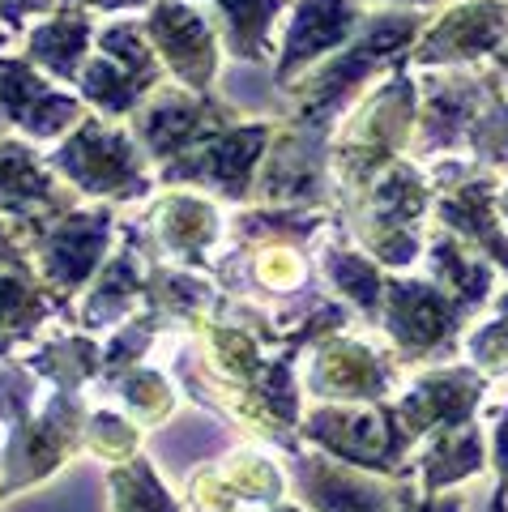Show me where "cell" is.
<instances>
[{
	"label": "cell",
	"mask_w": 508,
	"mask_h": 512,
	"mask_svg": "<svg viewBox=\"0 0 508 512\" xmlns=\"http://www.w3.org/2000/svg\"><path fill=\"white\" fill-rule=\"evenodd\" d=\"M415 30H419L415 18H372L363 26V35L346 47V56L329 60L308 86H299V116L321 120L333 107H342L376 64H385L398 47H406L415 39Z\"/></svg>",
	"instance_id": "1"
},
{
	"label": "cell",
	"mask_w": 508,
	"mask_h": 512,
	"mask_svg": "<svg viewBox=\"0 0 508 512\" xmlns=\"http://www.w3.org/2000/svg\"><path fill=\"white\" fill-rule=\"evenodd\" d=\"M52 163L69 175L82 192H111V197H137L146 192L141 158L129 137L99 120H86L77 133L56 150Z\"/></svg>",
	"instance_id": "2"
},
{
	"label": "cell",
	"mask_w": 508,
	"mask_h": 512,
	"mask_svg": "<svg viewBox=\"0 0 508 512\" xmlns=\"http://www.w3.org/2000/svg\"><path fill=\"white\" fill-rule=\"evenodd\" d=\"M308 436L321 448H329L333 457L351 461V466H368V470H389L410 440L398 423V414L389 406H380L376 414H368V410H316L308 419Z\"/></svg>",
	"instance_id": "3"
},
{
	"label": "cell",
	"mask_w": 508,
	"mask_h": 512,
	"mask_svg": "<svg viewBox=\"0 0 508 512\" xmlns=\"http://www.w3.org/2000/svg\"><path fill=\"white\" fill-rule=\"evenodd\" d=\"M265 137L269 124H248V128H222V133L205 137L201 150H193V158H180L171 163L163 175L167 180H197L210 184L218 192H227L231 201H240L252 188V171H257L261 154H265Z\"/></svg>",
	"instance_id": "4"
},
{
	"label": "cell",
	"mask_w": 508,
	"mask_h": 512,
	"mask_svg": "<svg viewBox=\"0 0 508 512\" xmlns=\"http://www.w3.org/2000/svg\"><path fill=\"white\" fill-rule=\"evenodd\" d=\"M410 82L398 77L389 82L376 99L363 107V116H355L351 124V141L342 146V167H346V180H368L376 167H385L393 154H398L406 128H410Z\"/></svg>",
	"instance_id": "5"
},
{
	"label": "cell",
	"mask_w": 508,
	"mask_h": 512,
	"mask_svg": "<svg viewBox=\"0 0 508 512\" xmlns=\"http://www.w3.org/2000/svg\"><path fill=\"white\" fill-rule=\"evenodd\" d=\"M470 303L440 295L423 282H393L389 286V338L406 355H432L453 338L457 320Z\"/></svg>",
	"instance_id": "6"
},
{
	"label": "cell",
	"mask_w": 508,
	"mask_h": 512,
	"mask_svg": "<svg viewBox=\"0 0 508 512\" xmlns=\"http://www.w3.org/2000/svg\"><path fill=\"white\" fill-rule=\"evenodd\" d=\"M222 128H231L227 111L218 103L188 99V94H163L137 120V133L146 141L150 158H176L184 146H197V141L222 133Z\"/></svg>",
	"instance_id": "7"
},
{
	"label": "cell",
	"mask_w": 508,
	"mask_h": 512,
	"mask_svg": "<svg viewBox=\"0 0 508 512\" xmlns=\"http://www.w3.org/2000/svg\"><path fill=\"white\" fill-rule=\"evenodd\" d=\"M146 35L163 47V56L171 60L180 82L193 90H205V82L214 77V35L205 26L201 13L184 9V5H158L146 22Z\"/></svg>",
	"instance_id": "8"
},
{
	"label": "cell",
	"mask_w": 508,
	"mask_h": 512,
	"mask_svg": "<svg viewBox=\"0 0 508 512\" xmlns=\"http://www.w3.org/2000/svg\"><path fill=\"white\" fill-rule=\"evenodd\" d=\"M0 111L35 137H56L77 120V103L43 86L18 60H0Z\"/></svg>",
	"instance_id": "9"
},
{
	"label": "cell",
	"mask_w": 508,
	"mask_h": 512,
	"mask_svg": "<svg viewBox=\"0 0 508 512\" xmlns=\"http://www.w3.org/2000/svg\"><path fill=\"white\" fill-rule=\"evenodd\" d=\"M359 30V13L351 0H304L295 9V22L287 30V47H282L278 64V82H287L291 73H299L308 60H316L325 47H338L342 39H351Z\"/></svg>",
	"instance_id": "10"
},
{
	"label": "cell",
	"mask_w": 508,
	"mask_h": 512,
	"mask_svg": "<svg viewBox=\"0 0 508 512\" xmlns=\"http://www.w3.org/2000/svg\"><path fill=\"white\" fill-rule=\"evenodd\" d=\"M111 235V218L107 214H73L60 227H52L43 244V269L60 291L73 295L86 282V274L99 265V256L107 248Z\"/></svg>",
	"instance_id": "11"
},
{
	"label": "cell",
	"mask_w": 508,
	"mask_h": 512,
	"mask_svg": "<svg viewBox=\"0 0 508 512\" xmlns=\"http://www.w3.org/2000/svg\"><path fill=\"white\" fill-rule=\"evenodd\" d=\"M325 184V133L321 128H299L269 154L261 175V192L269 201H316Z\"/></svg>",
	"instance_id": "12"
},
{
	"label": "cell",
	"mask_w": 508,
	"mask_h": 512,
	"mask_svg": "<svg viewBox=\"0 0 508 512\" xmlns=\"http://www.w3.org/2000/svg\"><path fill=\"white\" fill-rule=\"evenodd\" d=\"M474 402H479V380L470 372H436V376H427L415 393H406V402L393 414H398L406 436H419V431L462 427Z\"/></svg>",
	"instance_id": "13"
},
{
	"label": "cell",
	"mask_w": 508,
	"mask_h": 512,
	"mask_svg": "<svg viewBox=\"0 0 508 512\" xmlns=\"http://www.w3.org/2000/svg\"><path fill=\"white\" fill-rule=\"evenodd\" d=\"M508 5L500 0H474V5H462L444 18L432 35L423 39L419 60H457V56H483L496 52V43L508 30Z\"/></svg>",
	"instance_id": "14"
},
{
	"label": "cell",
	"mask_w": 508,
	"mask_h": 512,
	"mask_svg": "<svg viewBox=\"0 0 508 512\" xmlns=\"http://www.w3.org/2000/svg\"><path fill=\"white\" fill-rule=\"evenodd\" d=\"M389 376L393 367L380 363L368 346H355V342H333L329 350L316 355V367H312V384L321 389V397H351V402L380 397Z\"/></svg>",
	"instance_id": "15"
},
{
	"label": "cell",
	"mask_w": 508,
	"mask_h": 512,
	"mask_svg": "<svg viewBox=\"0 0 508 512\" xmlns=\"http://www.w3.org/2000/svg\"><path fill=\"white\" fill-rule=\"evenodd\" d=\"M299 478H304V491L321 512H393L385 487H376L363 474H346L333 461L299 457Z\"/></svg>",
	"instance_id": "16"
},
{
	"label": "cell",
	"mask_w": 508,
	"mask_h": 512,
	"mask_svg": "<svg viewBox=\"0 0 508 512\" xmlns=\"http://www.w3.org/2000/svg\"><path fill=\"white\" fill-rule=\"evenodd\" d=\"M52 188H56L52 175L43 171L35 150L18 146V141H5V146H0V210H5V214H22V218L30 210H52V214L65 210V205H56Z\"/></svg>",
	"instance_id": "17"
},
{
	"label": "cell",
	"mask_w": 508,
	"mask_h": 512,
	"mask_svg": "<svg viewBox=\"0 0 508 512\" xmlns=\"http://www.w3.org/2000/svg\"><path fill=\"white\" fill-rule=\"evenodd\" d=\"M158 231L171 252H180L184 261H201L205 244L218 235V214L197 197H171L158 210Z\"/></svg>",
	"instance_id": "18"
},
{
	"label": "cell",
	"mask_w": 508,
	"mask_h": 512,
	"mask_svg": "<svg viewBox=\"0 0 508 512\" xmlns=\"http://www.w3.org/2000/svg\"><path fill=\"white\" fill-rule=\"evenodd\" d=\"M483 466V436L474 427H449L432 440V448L423 453V483L427 491H436L444 483H457V478L479 474Z\"/></svg>",
	"instance_id": "19"
},
{
	"label": "cell",
	"mask_w": 508,
	"mask_h": 512,
	"mask_svg": "<svg viewBox=\"0 0 508 512\" xmlns=\"http://www.w3.org/2000/svg\"><path fill=\"white\" fill-rule=\"evenodd\" d=\"M86 43H90V18H82V13H60V18L43 22L35 35H30V56L47 64L56 77H73L77 60L86 56Z\"/></svg>",
	"instance_id": "20"
},
{
	"label": "cell",
	"mask_w": 508,
	"mask_h": 512,
	"mask_svg": "<svg viewBox=\"0 0 508 512\" xmlns=\"http://www.w3.org/2000/svg\"><path fill=\"white\" fill-rule=\"evenodd\" d=\"M222 5V30H227V47L240 60L265 56V35L278 18V0H218Z\"/></svg>",
	"instance_id": "21"
},
{
	"label": "cell",
	"mask_w": 508,
	"mask_h": 512,
	"mask_svg": "<svg viewBox=\"0 0 508 512\" xmlns=\"http://www.w3.org/2000/svg\"><path fill=\"white\" fill-rule=\"evenodd\" d=\"M133 295H137V265H133V252H120L116 261L107 265L99 291L90 295V303H86L82 316L90 320V325H107V320H120L124 308L133 303Z\"/></svg>",
	"instance_id": "22"
},
{
	"label": "cell",
	"mask_w": 508,
	"mask_h": 512,
	"mask_svg": "<svg viewBox=\"0 0 508 512\" xmlns=\"http://www.w3.org/2000/svg\"><path fill=\"white\" fill-rule=\"evenodd\" d=\"M111 483H116V512H176L171 495L158 487L150 461H129Z\"/></svg>",
	"instance_id": "23"
},
{
	"label": "cell",
	"mask_w": 508,
	"mask_h": 512,
	"mask_svg": "<svg viewBox=\"0 0 508 512\" xmlns=\"http://www.w3.org/2000/svg\"><path fill=\"white\" fill-rule=\"evenodd\" d=\"M325 274H329V282L338 286L346 299H355L363 312L376 308V299H380V274H376L368 261H363L359 252H325Z\"/></svg>",
	"instance_id": "24"
},
{
	"label": "cell",
	"mask_w": 508,
	"mask_h": 512,
	"mask_svg": "<svg viewBox=\"0 0 508 512\" xmlns=\"http://www.w3.org/2000/svg\"><path fill=\"white\" fill-rule=\"evenodd\" d=\"M39 367L43 372H52L65 389H73L77 380H86L94 367H99V355H94V346L82 342V338H65V342H56L52 350H43L39 355Z\"/></svg>",
	"instance_id": "25"
},
{
	"label": "cell",
	"mask_w": 508,
	"mask_h": 512,
	"mask_svg": "<svg viewBox=\"0 0 508 512\" xmlns=\"http://www.w3.org/2000/svg\"><path fill=\"white\" fill-rule=\"evenodd\" d=\"M90 448L103 453V457H129L137 448V431H133L129 419H120V414H94Z\"/></svg>",
	"instance_id": "26"
},
{
	"label": "cell",
	"mask_w": 508,
	"mask_h": 512,
	"mask_svg": "<svg viewBox=\"0 0 508 512\" xmlns=\"http://www.w3.org/2000/svg\"><path fill=\"white\" fill-rule=\"evenodd\" d=\"M124 397H129V406L141 410L146 419H163L167 406H171L167 384L158 380L154 372H133V376H124Z\"/></svg>",
	"instance_id": "27"
},
{
	"label": "cell",
	"mask_w": 508,
	"mask_h": 512,
	"mask_svg": "<svg viewBox=\"0 0 508 512\" xmlns=\"http://www.w3.org/2000/svg\"><path fill=\"white\" fill-rule=\"evenodd\" d=\"M470 355L479 359L487 372H508V320H500V325H487L479 338L470 342Z\"/></svg>",
	"instance_id": "28"
},
{
	"label": "cell",
	"mask_w": 508,
	"mask_h": 512,
	"mask_svg": "<svg viewBox=\"0 0 508 512\" xmlns=\"http://www.w3.org/2000/svg\"><path fill=\"white\" fill-rule=\"evenodd\" d=\"M30 393H35V384H30L26 372H18V367H0V419H18V414L30 406Z\"/></svg>",
	"instance_id": "29"
},
{
	"label": "cell",
	"mask_w": 508,
	"mask_h": 512,
	"mask_svg": "<svg viewBox=\"0 0 508 512\" xmlns=\"http://www.w3.org/2000/svg\"><path fill=\"white\" fill-rule=\"evenodd\" d=\"M0 261H9V265L18 261V252H13V244H9V231H5V227H0ZM18 265H22V261H18Z\"/></svg>",
	"instance_id": "30"
},
{
	"label": "cell",
	"mask_w": 508,
	"mask_h": 512,
	"mask_svg": "<svg viewBox=\"0 0 508 512\" xmlns=\"http://www.w3.org/2000/svg\"><path fill=\"white\" fill-rule=\"evenodd\" d=\"M86 5H99V9H129V5H146V0H86Z\"/></svg>",
	"instance_id": "31"
},
{
	"label": "cell",
	"mask_w": 508,
	"mask_h": 512,
	"mask_svg": "<svg viewBox=\"0 0 508 512\" xmlns=\"http://www.w3.org/2000/svg\"><path fill=\"white\" fill-rule=\"evenodd\" d=\"M500 312H504V320H508V295H504V299H500Z\"/></svg>",
	"instance_id": "32"
},
{
	"label": "cell",
	"mask_w": 508,
	"mask_h": 512,
	"mask_svg": "<svg viewBox=\"0 0 508 512\" xmlns=\"http://www.w3.org/2000/svg\"><path fill=\"white\" fill-rule=\"evenodd\" d=\"M500 210H504V214H508V192H504V197H500Z\"/></svg>",
	"instance_id": "33"
},
{
	"label": "cell",
	"mask_w": 508,
	"mask_h": 512,
	"mask_svg": "<svg viewBox=\"0 0 508 512\" xmlns=\"http://www.w3.org/2000/svg\"><path fill=\"white\" fill-rule=\"evenodd\" d=\"M274 512H299V508H274Z\"/></svg>",
	"instance_id": "34"
}]
</instances>
